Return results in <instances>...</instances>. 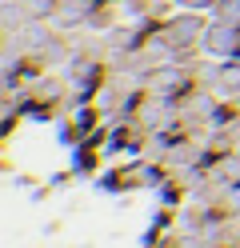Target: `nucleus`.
Returning <instances> with one entry per match:
<instances>
[{"mask_svg": "<svg viewBox=\"0 0 240 248\" xmlns=\"http://www.w3.org/2000/svg\"><path fill=\"white\" fill-rule=\"evenodd\" d=\"M208 44H212L216 52L232 48V44H236V28H232V24H228V28H224V24H220V28H212V36H208Z\"/></svg>", "mask_w": 240, "mask_h": 248, "instance_id": "obj_1", "label": "nucleus"}]
</instances>
